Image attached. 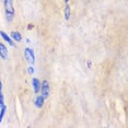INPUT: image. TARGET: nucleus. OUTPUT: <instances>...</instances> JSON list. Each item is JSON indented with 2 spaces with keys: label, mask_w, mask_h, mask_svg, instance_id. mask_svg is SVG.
<instances>
[{
  "label": "nucleus",
  "mask_w": 128,
  "mask_h": 128,
  "mask_svg": "<svg viewBox=\"0 0 128 128\" xmlns=\"http://www.w3.org/2000/svg\"><path fill=\"white\" fill-rule=\"evenodd\" d=\"M32 89L35 94H38L40 91V80L37 78H32Z\"/></svg>",
  "instance_id": "20e7f679"
},
{
  "label": "nucleus",
  "mask_w": 128,
  "mask_h": 128,
  "mask_svg": "<svg viewBox=\"0 0 128 128\" xmlns=\"http://www.w3.org/2000/svg\"><path fill=\"white\" fill-rule=\"evenodd\" d=\"M26 43H31V40L30 38H26Z\"/></svg>",
  "instance_id": "2eb2a0df"
},
{
  "label": "nucleus",
  "mask_w": 128,
  "mask_h": 128,
  "mask_svg": "<svg viewBox=\"0 0 128 128\" xmlns=\"http://www.w3.org/2000/svg\"><path fill=\"white\" fill-rule=\"evenodd\" d=\"M0 57L4 60L8 59V48L4 43H0Z\"/></svg>",
  "instance_id": "0eeeda50"
},
{
  "label": "nucleus",
  "mask_w": 128,
  "mask_h": 128,
  "mask_svg": "<svg viewBox=\"0 0 128 128\" xmlns=\"http://www.w3.org/2000/svg\"><path fill=\"white\" fill-rule=\"evenodd\" d=\"M10 37L13 40V42H21L22 40V35H21V33L18 31H12V32H10Z\"/></svg>",
  "instance_id": "6e6552de"
},
{
  "label": "nucleus",
  "mask_w": 128,
  "mask_h": 128,
  "mask_svg": "<svg viewBox=\"0 0 128 128\" xmlns=\"http://www.w3.org/2000/svg\"><path fill=\"white\" fill-rule=\"evenodd\" d=\"M64 16H65V20L66 21H69L70 20V16H71V8L69 4H66L65 9H64Z\"/></svg>",
  "instance_id": "1a4fd4ad"
},
{
  "label": "nucleus",
  "mask_w": 128,
  "mask_h": 128,
  "mask_svg": "<svg viewBox=\"0 0 128 128\" xmlns=\"http://www.w3.org/2000/svg\"><path fill=\"white\" fill-rule=\"evenodd\" d=\"M4 105V94L0 96V107Z\"/></svg>",
  "instance_id": "f8f14e48"
},
{
  "label": "nucleus",
  "mask_w": 128,
  "mask_h": 128,
  "mask_svg": "<svg viewBox=\"0 0 128 128\" xmlns=\"http://www.w3.org/2000/svg\"><path fill=\"white\" fill-rule=\"evenodd\" d=\"M0 36H1V37H2V40H6V42H7L10 46H12V47H14V46H16V44H14V42H13V40L11 38L10 35H8V34L6 33L4 31H2V30L0 31Z\"/></svg>",
  "instance_id": "423d86ee"
},
{
  "label": "nucleus",
  "mask_w": 128,
  "mask_h": 128,
  "mask_svg": "<svg viewBox=\"0 0 128 128\" xmlns=\"http://www.w3.org/2000/svg\"><path fill=\"white\" fill-rule=\"evenodd\" d=\"M2 95V82H1V80H0V96Z\"/></svg>",
  "instance_id": "ddd939ff"
},
{
  "label": "nucleus",
  "mask_w": 128,
  "mask_h": 128,
  "mask_svg": "<svg viewBox=\"0 0 128 128\" xmlns=\"http://www.w3.org/2000/svg\"><path fill=\"white\" fill-rule=\"evenodd\" d=\"M6 112H7V106H6V104H4V106L0 107V123H1L2 119H4V117Z\"/></svg>",
  "instance_id": "9d476101"
},
{
  "label": "nucleus",
  "mask_w": 128,
  "mask_h": 128,
  "mask_svg": "<svg viewBox=\"0 0 128 128\" xmlns=\"http://www.w3.org/2000/svg\"><path fill=\"white\" fill-rule=\"evenodd\" d=\"M14 0H4V7L6 12V20L8 22H12L16 16V11H14Z\"/></svg>",
  "instance_id": "f257e3e1"
},
{
  "label": "nucleus",
  "mask_w": 128,
  "mask_h": 128,
  "mask_svg": "<svg viewBox=\"0 0 128 128\" xmlns=\"http://www.w3.org/2000/svg\"><path fill=\"white\" fill-rule=\"evenodd\" d=\"M24 57L30 65L34 66V64H35V54H34L33 49L30 48V47L24 48Z\"/></svg>",
  "instance_id": "f03ea898"
},
{
  "label": "nucleus",
  "mask_w": 128,
  "mask_h": 128,
  "mask_svg": "<svg viewBox=\"0 0 128 128\" xmlns=\"http://www.w3.org/2000/svg\"><path fill=\"white\" fill-rule=\"evenodd\" d=\"M33 28V24H28V30H32Z\"/></svg>",
  "instance_id": "4468645a"
},
{
  "label": "nucleus",
  "mask_w": 128,
  "mask_h": 128,
  "mask_svg": "<svg viewBox=\"0 0 128 128\" xmlns=\"http://www.w3.org/2000/svg\"><path fill=\"white\" fill-rule=\"evenodd\" d=\"M40 94L43 95L45 98H47L50 94V86H49L48 80H43L40 82Z\"/></svg>",
  "instance_id": "7ed1b4c3"
},
{
  "label": "nucleus",
  "mask_w": 128,
  "mask_h": 128,
  "mask_svg": "<svg viewBox=\"0 0 128 128\" xmlns=\"http://www.w3.org/2000/svg\"><path fill=\"white\" fill-rule=\"evenodd\" d=\"M45 100H46V98L43 96L42 94L37 95V96L34 98V105H35V107H37V108H42V107L44 106Z\"/></svg>",
  "instance_id": "39448f33"
},
{
  "label": "nucleus",
  "mask_w": 128,
  "mask_h": 128,
  "mask_svg": "<svg viewBox=\"0 0 128 128\" xmlns=\"http://www.w3.org/2000/svg\"><path fill=\"white\" fill-rule=\"evenodd\" d=\"M34 72H35V69H34V68H33V66L31 65V66L28 68V74H31V76H33V74H34Z\"/></svg>",
  "instance_id": "9b49d317"
},
{
  "label": "nucleus",
  "mask_w": 128,
  "mask_h": 128,
  "mask_svg": "<svg viewBox=\"0 0 128 128\" xmlns=\"http://www.w3.org/2000/svg\"><path fill=\"white\" fill-rule=\"evenodd\" d=\"M64 1H65V4H68V2H69V0H64Z\"/></svg>",
  "instance_id": "dca6fc26"
}]
</instances>
